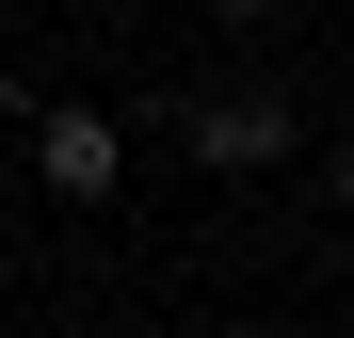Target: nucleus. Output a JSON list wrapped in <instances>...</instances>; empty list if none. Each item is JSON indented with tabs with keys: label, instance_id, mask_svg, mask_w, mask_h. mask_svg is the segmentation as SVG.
Wrapping results in <instances>:
<instances>
[{
	"label": "nucleus",
	"instance_id": "nucleus-3",
	"mask_svg": "<svg viewBox=\"0 0 354 338\" xmlns=\"http://www.w3.org/2000/svg\"><path fill=\"white\" fill-rule=\"evenodd\" d=\"M225 17H274V0H225Z\"/></svg>",
	"mask_w": 354,
	"mask_h": 338
},
{
	"label": "nucleus",
	"instance_id": "nucleus-1",
	"mask_svg": "<svg viewBox=\"0 0 354 338\" xmlns=\"http://www.w3.org/2000/svg\"><path fill=\"white\" fill-rule=\"evenodd\" d=\"M32 178H48V194H81V209H97L113 178H129V145H113V113H48V129H32Z\"/></svg>",
	"mask_w": 354,
	"mask_h": 338
},
{
	"label": "nucleus",
	"instance_id": "nucleus-4",
	"mask_svg": "<svg viewBox=\"0 0 354 338\" xmlns=\"http://www.w3.org/2000/svg\"><path fill=\"white\" fill-rule=\"evenodd\" d=\"M338 209H354V161H338Z\"/></svg>",
	"mask_w": 354,
	"mask_h": 338
},
{
	"label": "nucleus",
	"instance_id": "nucleus-2",
	"mask_svg": "<svg viewBox=\"0 0 354 338\" xmlns=\"http://www.w3.org/2000/svg\"><path fill=\"white\" fill-rule=\"evenodd\" d=\"M194 161L258 178V161H290V113H274V97H258V113H242V97H209V113H194Z\"/></svg>",
	"mask_w": 354,
	"mask_h": 338
}]
</instances>
